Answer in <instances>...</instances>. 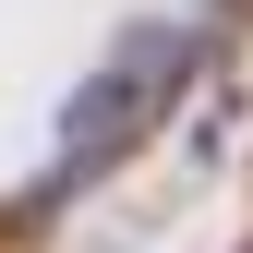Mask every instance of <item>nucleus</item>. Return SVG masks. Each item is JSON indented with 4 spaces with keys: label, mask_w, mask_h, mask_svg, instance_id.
Segmentation results:
<instances>
[{
    "label": "nucleus",
    "mask_w": 253,
    "mask_h": 253,
    "mask_svg": "<svg viewBox=\"0 0 253 253\" xmlns=\"http://www.w3.org/2000/svg\"><path fill=\"white\" fill-rule=\"evenodd\" d=\"M181 73H193V24H145V37H133V48H121L109 73L73 97V145H60V169H109V157L145 133V109L169 97Z\"/></svg>",
    "instance_id": "nucleus-1"
}]
</instances>
